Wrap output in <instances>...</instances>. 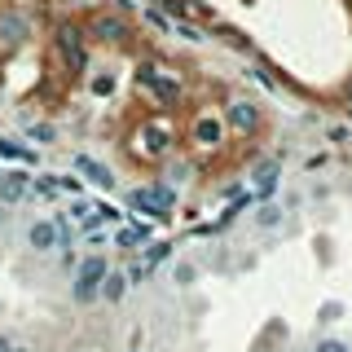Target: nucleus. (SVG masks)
Listing matches in <instances>:
<instances>
[{
  "mask_svg": "<svg viewBox=\"0 0 352 352\" xmlns=\"http://www.w3.org/2000/svg\"><path fill=\"white\" fill-rule=\"evenodd\" d=\"M220 124H225V132L247 137V132H256V124H260V110L251 106V102H229L225 115H220Z\"/></svg>",
  "mask_w": 352,
  "mask_h": 352,
  "instance_id": "7",
  "label": "nucleus"
},
{
  "mask_svg": "<svg viewBox=\"0 0 352 352\" xmlns=\"http://www.w3.org/2000/svg\"><path fill=\"white\" fill-rule=\"evenodd\" d=\"M31 36V18L18 14V9H5L0 14V49H18V44H27Z\"/></svg>",
  "mask_w": 352,
  "mask_h": 352,
  "instance_id": "8",
  "label": "nucleus"
},
{
  "mask_svg": "<svg viewBox=\"0 0 352 352\" xmlns=\"http://www.w3.org/2000/svg\"><path fill=\"white\" fill-rule=\"evenodd\" d=\"M9 352H31V348H18V344H14V348H9Z\"/></svg>",
  "mask_w": 352,
  "mask_h": 352,
  "instance_id": "26",
  "label": "nucleus"
},
{
  "mask_svg": "<svg viewBox=\"0 0 352 352\" xmlns=\"http://www.w3.org/2000/svg\"><path fill=\"white\" fill-rule=\"evenodd\" d=\"M124 203L132 207V212L150 216V220H168L172 207H176V190H172V185H163V181H150V185H137V190H128Z\"/></svg>",
  "mask_w": 352,
  "mask_h": 352,
  "instance_id": "3",
  "label": "nucleus"
},
{
  "mask_svg": "<svg viewBox=\"0 0 352 352\" xmlns=\"http://www.w3.org/2000/svg\"><path fill=\"white\" fill-rule=\"evenodd\" d=\"M282 220H286V212L278 203H260L256 216H251V225H256V229H282Z\"/></svg>",
  "mask_w": 352,
  "mask_h": 352,
  "instance_id": "15",
  "label": "nucleus"
},
{
  "mask_svg": "<svg viewBox=\"0 0 352 352\" xmlns=\"http://www.w3.org/2000/svg\"><path fill=\"white\" fill-rule=\"evenodd\" d=\"M0 176H5V172H0Z\"/></svg>",
  "mask_w": 352,
  "mask_h": 352,
  "instance_id": "28",
  "label": "nucleus"
},
{
  "mask_svg": "<svg viewBox=\"0 0 352 352\" xmlns=\"http://www.w3.org/2000/svg\"><path fill=\"white\" fill-rule=\"evenodd\" d=\"M132 352H141V348H132Z\"/></svg>",
  "mask_w": 352,
  "mask_h": 352,
  "instance_id": "27",
  "label": "nucleus"
},
{
  "mask_svg": "<svg viewBox=\"0 0 352 352\" xmlns=\"http://www.w3.org/2000/svg\"><path fill=\"white\" fill-rule=\"evenodd\" d=\"M53 44H58L62 62L71 66V71H84V66H88V53H84V31L75 27V22H62V27L53 31Z\"/></svg>",
  "mask_w": 352,
  "mask_h": 352,
  "instance_id": "5",
  "label": "nucleus"
},
{
  "mask_svg": "<svg viewBox=\"0 0 352 352\" xmlns=\"http://www.w3.org/2000/svg\"><path fill=\"white\" fill-rule=\"evenodd\" d=\"M278 181H282V168H278V163H260V168L251 172V194L269 203V194L278 190Z\"/></svg>",
  "mask_w": 352,
  "mask_h": 352,
  "instance_id": "13",
  "label": "nucleus"
},
{
  "mask_svg": "<svg viewBox=\"0 0 352 352\" xmlns=\"http://www.w3.org/2000/svg\"><path fill=\"white\" fill-rule=\"evenodd\" d=\"M88 31H93L97 40H106V44H124L128 36H132V27L119 14H97L93 22H88Z\"/></svg>",
  "mask_w": 352,
  "mask_h": 352,
  "instance_id": "9",
  "label": "nucleus"
},
{
  "mask_svg": "<svg viewBox=\"0 0 352 352\" xmlns=\"http://www.w3.org/2000/svg\"><path fill=\"white\" fill-rule=\"evenodd\" d=\"M119 247H150V225H124L115 234Z\"/></svg>",
  "mask_w": 352,
  "mask_h": 352,
  "instance_id": "16",
  "label": "nucleus"
},
{
  "mask_svg": "<svg viewBox=\"0 0 352 352\" xmlns=\"http://www.w3.org/2000/svg\"><path fill=\"white\" fill-rule=\"evenodd\" d=\"M58 190H66V194H80V190H84V181H80V176H62V181H58Z\"/></svg>",
  "mask_w": 352,
  "mask_h": 352,
  "instance_id": "22",
  "label": "nucleus"
},
{
  "mask_svg": "<svg viewBox=\"0 0 352 352\" xmlns=\"http://www.w3.org/2000/svg\"><path fill=\"white\" fill-rule=\"evenodd\" d=\"M27 247L36 251V256H49V251H58V225L53 220H31L27 225Z\"/></svg>",
  "mask_w": 352,
  "mask_h": 352,
  "instance_id": "11",
  "label": "nucleus"
},
{
  "mask_svg": "<svg viewBox=\"0 0 352 352\" xmlns=\"http://www.w3.org/2000/svg\"><path fill=\"white\" fill-rule=\"evenodd\" d=\"M172 282H176V286H194V282H198V269H194L190 260H176V264H172Z\"/></svg>",
  "mask_w": 352,
  "mask_h": 352,
  "instance_id": "18",
  "label": "nucleus"
},
{
  "mask_svg": "<svg viewBox=\"0 0 352 352\" xmlns=\"http://www.w3.org/2000/svg\"><path fill=\"white\" fill-rule=\"evenodd\" d=\"M128 295V278H124V269H110L106 273V282H102V300L106 304H119Z\"/></svg>",
  "mask_w": 352,
  "mask_h": 352,
  "instance_id": "14",
  "label": "nucleus"
},
{
  "mask_svg": "<svg viewBox=\"0 0 352 352\" xmlns=\"http://www.w3.org/2000/svg\"><path fill=\"white\" fill-rule=\"evenodd\" d=\"M22 132H27L36 146H53V141H58V128L53 124H31V119H22Z\"/></svg>",
  "mask_w": 352,
  "mask_h": 352,
  "instance_id": "17",
  "label": "nucleus"
},
{
  "mask_svg": "<svg viewBox=\"0 0 352 352\" xmlns=\"http://www.w3.org/2000/svg\"><path fill=\"white\" fill-rule=\"evenodd\" d=\"M106 273H110V260H106V256H84L80 264H75L71 300L80 304V308L97 304V300H102V282H106Z\"/></svg>",
  "mask_w": 352,
  "mask_h": 352,
  "instance_id": "2",
  "label": "nucleus"
},
{
  "mask_svg": "<svg viewBox=\"0 0 352 352\" xmlns=\"http://www.w3.org/2000/svg\"><path fill=\"white\" fill-rule=\"evenodd\" d=\"M172 31H176V36H185V40H203V31L190 27V22H181V27H172Z\"/></svg>",
  "mask_w": 352,
  "mask_h": 352,
  "instance_id": "23",
  "label": "nucleus"
},
{
  "mask_svg": "<svg viewBox=\"0 0 352 352\" xmlns=\"http://www.w3.org/2000/svg\"><path fill=\"white\" fill-rule=\"evenodd\" d=\"M93 93L97 97H110V93H115V75H110V71L106 75H93Z\"/></svg>",
  "mask_w": 352,
  "mask_h": 352,
  "instance_id": "20",
  "label": "nucleus"
},
{
  "mask_svg": "<svg viewBox=\"0 0 352 352\" xmlns=\"http://www.w3.org/2000/svg\"><path fill=\"white\" fill-rule=\"evenodd\" d=\"M27 194H31V176L27 172H5V176H0V203H5V207L22 203Z\"/></svg>",
  "mask_w": 352,
  "mask_h": 352,
  "instance_id": "12",
  "label": "nucleus"
},
{
  "mask_svg": "<svg viewBox=\"0 0 352 352\" xmlns=\"http://www.w3.org/2000/svg\"><path fill=\"white\" fill-rule=\"evenodd\" d=\"M137 84L146 88L159 106H176V102H181V80H176L172 71H163V66H141V71H137Z\"/></svg>",
  "mask_w": 352,
  "mask_h": 352,
  "instance_id": "4",
  "label": "nucleus"
},
{
  "mask_svg": "<svg viewBox=\"0 0 352 352\" xmlns=\"http://www.w3.org/2000/svg\"><path fill=\"white\" fill-rule=\"evenodd\" d=\"M146 22H150V27H159V31H172V27H176V22L163 14V9H146Z\"/></svg>",
  "mask_w": 352,
  "mask_h": 352,
  "instance_id": "21",
  "label": "nucleus"
},
{
  "mask_svg": "<svg viewBox=\"0 0 352 352\" xmlns=\"http://www.w3.org/2000/svg\"><path fill=\"white\" fill-rule=\"evenodd\" d=\"M313 352H352V344L339 335H322V339H313Z\"/></svg>",
  "mask_w": 352,
  "mask_h": 352,
  "instance_id": "19",
  "label": "nucleus"
},
{
  "mask_svg": "<svg viewBox=\"0 0 352 352\" xmlns=\"http://www.w3.org/2000/svg\"><path fill=\"white\" fill-rule=\"evenodd\" d=\"M75 172H80L88 185H97V190H115V172H110L102 159H93V154H75Z\"/></svg>",
  "mask_w": 352,
  "mask_h": 352,
  "instance_id": "10",
  "label": "nucleus"
},
{
  "mask_svg": "<svg viewBox=\"0 0 352 352\" xmlns=\"http://www.w3.org/2000/svg\"><path fill=\"white\" fill-rule=\"evenodd\" d=\"M190 141H194L198 150H220V146H225V124H220V115H212V110L194 115V124H190Z\"/></svg>",
  "mask_w": 352,
  "mask_h": 352,
  "instance_id": "6",
  "label": "nucleus"
},
{
  "mask_svg": "<svg viewBox=\"0 0 352 352\" xmlns=\"http://www.w3.org/2000/svg\"><path fill=\"white\" fill-rule=\"evenodd\" d=\"M9 348H14V339H9V335H0V352H9Z\"/></svg>",
  "mask_w": 352,
  "mask_h": 352,
  "instance_id": "25",
  "label": "nucleus"
},
{
  "mask_svg": "<svg viewBox=\"0 0 352 352\" xmlns=\"http://www.w3.org/2000/svg\"><path fill=\"white\" fill-rule=\"evenodd\" d=\"M5 225H9V207L0 203V229H5Z\"/></svg>",
  "mask_w": 352,
  "mask_h": 352,
  "instance_id": "24",
  "label": "nucleus"
},
{
  "mask_svg": "<svg viewBox=\"0 0 352 352\" xmlns=\"http://www.w3.org/2000/svg\"><path fill=\"white\" fill-rule=\"evenodd\" d=\"M172 150H176V132H172L168 119H146L137 128V137H132V154L146 159V163H163Z\"/></svg>",
  "mask_w": 352,
  "mask_h": 352,
  "instance_id": "1",
  "label": "nucleus"
}]
</instances>
